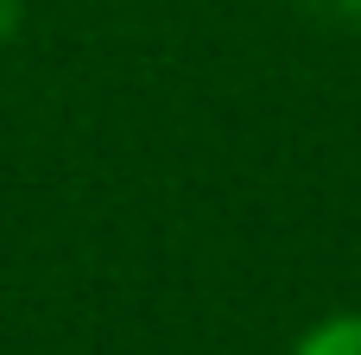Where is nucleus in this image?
Wrapping results in <instances>:
<instances>
[{
    "instance_id": "nucleus-1",
    "label": "nucleus",
    "mask_w": 361,
    "mask_h": 355,
    "mask_svg": "<svg viewBox=\"0 0 361 355\" xmlns=\"http://www.w3.org/2000/svg\"><path fill=\"white\" fill-rule=\"evenodd\" d=\"M292 355H361V311H330V318H317Z\"/></svg>"
},
{
    "instance_id": "nucleus-2",
    "label": "nucleus",
    "mask_w": 361,
    "mask_h": 355,
    "mask_svg": "<svg viewBox=\"0 0 361 355\" xmlns=\"http://www.w3.org/2000/svg\"><path fill=\"white\" fill-rule=\"evenodd\" d=\"M330 6H336V13H355V19H361V0H330Z\"/></svg>"
}]
</instances>
